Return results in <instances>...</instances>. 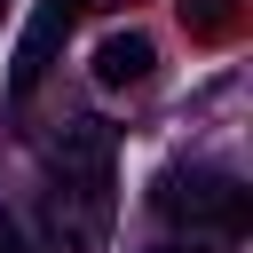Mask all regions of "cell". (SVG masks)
I'll use <instances>...</instances> for the list:
<instances>
[{"label": "cell", "instance_id": "obj_5", "mask_svg": "<svg viewBox=\"0 0 253 253\" xmlns=\"http://www.w3.org/2000/svg\"><path fill=\"white\" fill-rule=\"evenodd\" d=\"M0 253H24V237H16V221H0Z\"/></svg>", "mask_w": 253, "mask_h": 253}, {"label": "cell", "instance_id": "obj_4", "mask_svg": "<svg viewBox=\"0 0 253 253\" xmlns=\"http://www.w3.org/2000/svg\"><path fill=\"white\" fill-rule=\"evenodd\" d=\"M150 63H158V47H150L142 32H111V40L95 47V79H103V87H142Z\"/></svg>", "mask_w": 253, "mask_h": 253}, {"label": "cell", "instance_id": "obj_6", "mask_svg": "<svg viewBox=\"0 0 253 253\" xmlns=\"http://www.w3.org/2000/svg\"><path fill=\"white\" fill-rule=\"evenodd\" d=\"M158 253H213V245H206V237H190V245H158Z\"/></svg>", "mask_w": 253, "mask_h": 253}, {"label": "cell", "instance_id": "obj_2", "mask_svg": "<svg viewBox=\"0 0 253 253\" xmlns=\"http://www.w3.org/2000/svg\"><path fill=\"white\" fill-rule=\"evenodd\" d=\"M158 213L166 221H190V229H237L245 221V190L229 182V174H213V166H174L166 182H158Z\"/></svg>", "mask_w": 253, "mask_h": 253}, {"label": "cell", "instance_id": "obj_1", "mask_svg": "<svg viewBox=\"0 0 253 253\" xmlns=\"http://www.w3.org/2000/svg\"><path fill=\"white\" fill-rule=\"evenodd\" d=\"M47 190H40V229L47 253H103L111 237V126L71 119L47 150Z\"/></svg>", "mask_w": 253, "mask_h": 253}, {"label": "cell", "instance_id": "obj_3", "mask_svg": "<svg viewBox=\"0 0 253 253\" xmlns=\"http://www.w3.org/2000/svg\"><path fill=\"white\" fill-rule=\"evenodd\" d=\"M71 8H79V0H47V8L24 24V40H16V63H8V95H16V103H24V95L47 79V63H55L63 32H71Z\"/></svg>", "mask_w": 253, "mask_h": 253}]
</instances>
